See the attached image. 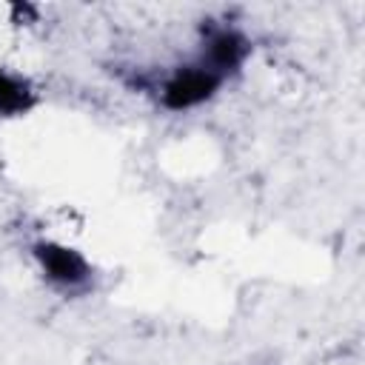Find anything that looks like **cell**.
Instances as JSON below:
<instances>
[{
  "label": "cell",
  "mask_w": 365,
  "mask_h": 365,
  "mask_svg": "<svg viewBox=\"0 0 365 365\" xmlns=\"http://www.w3.org/2000/svg\"><path fill=\"white\" fill-rule=\"evenodd\" d=\"M251 43L234 26H208L194 57L174 66L157 83V100L168 111H185L208 103L248 60Z\"/></svg>",
  "instance_id": "cell-1"
},
{
  "label": "cell",
  "mask_w": 365,
  "mask_h": 365,
  "mask_svg": "<svg viewBox=\"0 0 365 365\" xmlns=\"http://www.w3.org/2000/svg\"><path fill=\"white\" fill-rule=\"evenodd\" d=\"M34 257H37V265H40L43 277L54 288H60L66 294L88 288L91 265L80 251H74L68 245H60V242H37L34 245Z\"/></svg>",
  "instance_id": "cell-2"
}]
</instances>
